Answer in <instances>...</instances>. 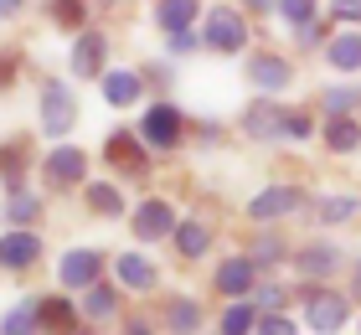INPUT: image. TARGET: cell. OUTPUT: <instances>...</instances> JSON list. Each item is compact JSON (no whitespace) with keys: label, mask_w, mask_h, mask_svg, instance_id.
I'll list each match as a JSON object with an SVG mask.
<instances>
[{"label":"cell","mask_w":361,"mask_h":335,"mask_svg":"<svg viewBox=\"0 0 361 335\" xmlns=\"http://www.w3.org/2000/svg\"><path fill=\"white\" fill-rule=\"evenodd\" d=\"M202 42H207V47H217V52H243V42H248V26H243V16H238V11L212 6V11H207V21H202Z\"/></svg>","instance_id":"cell-1"},{"label":"cell","mask_w":361,"mask_h":335,"mask_svg":"<svg viewBox=\"0 0 361 335\" xmlns=\"http://www.w3.org/2000/svg\"><path fill=\"white\" fill-rule=\"evenodd\" d=\"M346 315H351L346 294H336V289H310L305 294V320H310V330L336 335L341 325H346Z\"/></svg>","instance_id":"cell-2"},{"label":"cell","mask_w":361,"mask_h":335,"mask_svg":"<svg viewBox=\"0 0 361 335\" xmlns=\"http://www.w3.org/2000/svg\"><path fill=\"white\" fill-rule=\"evenodd\" d=\"M73 124H78V98H73V88H68V83H47V88H42V129L62 140Z\"/></svg>","instance_id":"cell-3"},{"label":"cell","mask_w":361,"mask_h":335,"mask_svg":"<svg viewBox=\"0 0 361 335\" xmlns=\"http://www.w3.org/2000/svg\"><path fill=\"white\" fill-rule=\"evenodd\" d=\"M180 109H171V104H150L145 109V119H140V140L145 145H155V150H171L176 140H180Z\"/></svg>","instance_id":"cell-4"},{"label":"cell","mask_w":361,"mask_h":335,"mask_svg":"<svg viewBox=\"0 0 361 335\" xmlns=\"http://www.w3.org/2000/svg\"><path fill=\"white\" fill-rule=\"evenodd\" d=\"M104 160L114 165V171H124V176H145V171H150V160H145V140H140V134H129V129H119V134H109V140H104Z\"/></svg>","instance_id":"cell-5"},{"label":"cell","mask_w":361,"mask_h":335,"mask_svg":"<svg viewBox=\"0 0 361 335\" xmlns=\"http://www.w3.org/2000/svg\"><path fill=\"white\" fill-rule=\"evenodd\" d=\"M294 207H305L300 186H269V191H258L248 201V217H253V222H279V217H289Z\"/></svg>","instance_id":"cell-6"},{"label":"cell","mask_w":361,"mask_h":335,"mask_svg":"<svg viewBox=\"0 0 361 335\" xmlns=\"http://www.w3.org/2000/svg\"><path fill=\"white\" fill-rule=\"evenodd\" d=\"M135 232H140V243H160V238H171V232H176V212H171V201H140V207H135Z\"/></svg>","instance_id":"cell-7"},{"label":"cell","mask_w":361,"mask_h":335,"mask_svg":"<svg viewBox=\"0 0 361 335\" xmlns=\"http://www.w3.org/2000/svg\"><path fill=\"white\" fill-rule=\"evenodd\" d=\"M37 258H42V238L31 227H11L0 238V268H31Z\"/></svg>","instance_id":"cell-8"},{"label":"cell","mask_w":361,"mask_h":335,"mask_svg":"<svg viewBox=\"0 0 361 335\" xmlns=\"http://www.w3.org/2000/svg\"><path fill=\"white\" fill-rule=\"evenodd\" d=\"M248 83H253L258 93H284L289 83H294V73H289V62H284V57L258 52V57L248 62Z\"/></svg>","instance_id":"cell-9"},{"label":"cell","mask_w":361,"mask_h":335,"mask_svg":"<svg viewBox=\"0 0 361 335\" xmlns=\"http://www.w3.org/2000/svg\"><path fill=\"white\" fill-rule=\"evenodd\" d=\"M98 268H104V258H98L93 248H73V253L57 263V274H62L68 289H88V284H98Z\"/></svg>","instance_id":"cell-10"},{"label":"cell","mask_w":361,"mask_h":335,"mask_svg":"<svg viewBox=\"0 0 361 335\" xmlns=\"http://www.w3.org/2000/svg\"><path fill=\"white\" fill-rule=\"evenodd\" d=\"M47 176H52V186H78V181L88 176V155L73 145H57L52 155H47Z\"/></svg>","instance_id":"cell-11"},{"label":"cell","mask_w":361,"mask_h":335,"mask_svg":"<svg viewBox=\"0 0 361 335\" xmlns=\"http://www.w3.org/2000/svg\"><path fill=\"white\" fill-rule=\"evenodd\" d=\"M104 57H109V42L98 37V31H78V42H73V73L78 78H98V73H104Z\"/></svg>","instance_id":"cell-12"},{"label":"cell","mask_w":361,"mask_h":335,"mask_svg":"<svg viewBox=\"0 0 361 335\" xmlns=\"http://www.w3.org/2000/svg\"><path fill=\"white\" fill-rule=\"evenodd\" d=\"M140 93H145V78H140V73H129V67H114V73H104V98H109L114 109L140 104Z\"/></svg>","instance_id":"cell-13"},{"label":"cell","mask_w":361,"mask_h":335,"mask_svg":"<svg viewBox=\"0 0 361 335\" xmlns=\"http://www.w3.org/2000/svg\"><path fill=\"white\" fill-rule=\"evenodd\" d=\"M294 268H300L305 279H325V274H336V268H341V248L310 243V248H300V253H294Z\"/></svg>","instance_id":"cell-14"},{"label":"cell","mask_w":361,"mask_h":335,"mask_svg":"<svg viewBox=\"0 0 361 335\" xmlns=\"http://www.w3.org/2000/svg\"><path fill=\"white\" fill-rule=\"evenodd\" d=\"M253 274H258L253 258H227V263L217 268V289H222L227 299H243V294L253 289Z\"/></svg>","instance_id":"cell-15"},{"label":"cell","mask_w":361,"mask_h":335,"mask_svg":"<svg viewBox=\"0 0 361 335\" xmlns=\"http://www.w3.org/2000/svg\"><path fill=\"white\" fill-rule=\"evenodd\" d=\"M325 145H331L336 155H351V150H361V124L351 119V114H331V124H325Z\"/></svg>","instance_id":"cell-16"},{"label":"cell","mask_w":361,"mask_h":335,"mask_svg":"<svg viewBox=\"0 0 361 335\" xmlns=\"http://www.w3.org/2000/svg\"><path fill=\"white\" fill-rule=\"evenodd\" d=\"M37 315H42V330H52V335H73L78 330V310L68 299H42Z\"/></svg>","instance_id":"cell-17"},{"label":"cell","mask_w":361,"mask_h":335,"mask_svg":"<svg viewBox=\"0 0 361 335\" xmlns=\"http://www.w3.org/2000/svg\"><path fill=\"white\" fill-rule=\"evenodd\" d=\"M114 274H119L124 289H155V268H150V258H140V253H124L119 263H114Z\"/></svg>","instance_id":"cell-18"},{"label":"cell","mask_w":361,"mask_h":335,"mask_svg":"<svg viewBox=\"0 0 361 335\" xmlns=\"http://www.w3.org/2000/svg\"><path fill=\"white\" fill-rule=\"evenodd\" d=\"M331 67L336 73H361V31H341L331 42Z\"/></svg>","instance_id":"cell-19"},{"label":"cell","mask_w":361,"mask_h":335,"mask_svg":"<svg viewBox=\"0 0 361 335\" xmlns=\"http://www.w3.org/2000/svg\"><path fill=\"white\" fill-rule=\"evenodd\" d=\"M279 129H284V109H274V104L248 109V134L253 140H279Z\"/></svg>","instance_id":"cell-20"},{"label":"cell","mask_w":361,"mask_h":335,"mask_svg":"<svg viewBox=\"0 0 361 335\" xmlns=\"http://www.w3.org/2000/svg\"><path fill=\"white\" fill-rule=\"evenodd\" d=\"M166 320H171L176 335H196V330H202V305H196V299H171Z\"/></svg>","instance_id":"cell-21"},{"label":"cell","mask_w":361,"mask_h":335,"mask_svg":"<svg viewBox=\"0 0 361 335\" xmlns=\"http://www.w3.org/2000/svg\"><path fill=\"white\" fill-rule=\"evenodd\" d=\"M356 207H361L356 196H346V191L336 196V191H331V196H320V201H315V217L336 227V222H351V217H356Z\"/></svg>","instance_id":"cell-22"},{"label":"cell","mask_w":361,"mask_h":335,"mask_svg":"<svg viewBox=\"0 0 361 335\" xmlns=\"http://www.w3.org/2000/svg\"><path fill=\"white\" fill-rule=\"evenodd\" d=\"M155 21L166 26V31H186L196 21V0H160L155 6Z\"/></svg>","instance_id":"cell-23"},{"label":"cell","mask_w":361,"mask_h":335,"mask_svg":"<svg viewBox=\"0 0 361 335\" xmlns=\"http://www.w3.org/2000/svg\"><path fill=\"white\" fill-rule=\"evenodd\" d=\"M37 212H42V201L31 196V191H21V186H16V191L6 196V222H16V227H31V222H37Z\"/></svg>","instance_id":"cell-24"},{"label":"cell","mask_w":361,"mask_h":335,"mask_svg":"<svg viewBox=\"0 0 361 335\" xmlns=\"http://www.w3.org/2000/svg\"><path fill=\"white\" fill-rule=\"evenodd\" d=\"M42 330V315H37V299H26V305H16L6 315V325H0V335H37Z\"/></svg>","instance_id":"cell-25"},{"label":"cell","mask_w":361,"mask_h":335,"mask_svg":"<svg viewBox=\"0 0 361 335\" xmlns=\"http://www.w3.org/2000/svg\"><path fill=\"white\" fill-rule=\"evenodd\" d=\"M253 330H258V305L233 299V310L222 315V335H253Z\"/></svg>","instance_id":"cell-26"},{"label":"cell","mask_w":361,"mask_h":335,"mask_svg":"<svg viewBox=\"0 0 361 335\" xmlns=\"http://www.w3.org/2000/svg\"><path fill=\"white\" fill-rule=\"evenodd\" d=\"M88 207L98 212V217H119L124 212V196L109 186V181H88Z\"/></svg>","instance_id":"cell-27"},{"label":"cell","mask_w":361,"mask_h":335,"mask_svg":"<svg viewBox=\"0 0 361 335\" xmlns=\"http://www.w3.org/2000/svg\"><path fill=\"white\" fill-rule=\"evenodd\" d=\"M114 305H119V294H114V289H104V284H88V294H83V315H88V320H109Z\"/></svg>","instance_id":"cell-28"},{"label":"cell","mask_w":361,"mask_h":335,"mask_svg":"<svg viewBox=\"0 0 361 335\" xmlns=\"http://www.w3.org/2000/svg\"><path fill=\"white\" fill-rule=\"evenodd\" d=\"M21 160H26V140H11L0 145V181L16 191V181H21Z\"/></svg>","instance_id":"cell-29"},{"label":"cell","mask_w":361,"mask_h":335,"mask_svg":"<svg viewBox=\"0 0 361 335\" xmlns=\"http://www.w3.org/2000/svg\"><path fill=\"white\" fill-rule=\"evenodd\" d=\"M176 248L186 258H202L207 253V227L202 222H176Z\"/></svg>","instance_id":"cell-30"},{"label":"cell","mask_w":361,"mask_h":335,"mask_svg":"<svg viewBox=\"0 0 361 335\" xmlns=\"http://www.w3.org/2000/svg\"><path fill=\"white\" fill-rule=\"evenodd\" d=\"M52 21L68 26V31H78V26L88 21V0H52Z\"/></svg>","instance_id":"cell-31"},{"label":"cell","mask_w":361,"mask_h":335,"mask_svg":"<svg viewBox=\"0 0 361 335\" xmlns=\"http://www.w3.org/2000/svg\"><path fill=\"white\" fill-rule=\"evenodd\" d=\"M248 258H253L258 268H274V263H284V243H279V238H258Z\"/></svg>","instance_id":"cell-32"},{"label":"cell","mask_w":361,"mask_h":335,"mask_svg":"<svg viewBox=\"0 0 361 335\" xmlns=\"http://www.w3.org/2000/svg\"><path fill=\"white\" fill-rule=\"evenodd\" d=\"M279 16H284L289 26H310V16H315V0H279Z\"/></svg>","instance_id":"cell-33"},{"label":"cell","mask_w":361,"mask_h":335,"mask_svg":"<svg viewBox=\"0 0 361 335\" xmlns=\"http://www.w3.org/2000/svg\"><path fill=\"white\" fill-rule=\"evenodd\" d=\"M253 335H300V330H294L289 315H258V330Z\"/></svg>","instance_id":"cell-34"},{"label":"cell","mask_w":361,"mask_h":335,"mask_svg":"<svg viewBox=\"0 0 361 335\" xmlns=\"http://www.w3.org/2000/svg\"><path fill=\"white\" fill-rule=\"evenodd\" d=\"M310 129H315V124H310V114H284V129H279V140H305Z\"/></svg>","instance_id":"cell-35"},{"label":"cell","mask_w":361,"mask_h":335,"mask_svg":"<svg viewBox=\"0 0 361 335\" xmlns=\"http://www.w3.org/2000/svg\"><path fill=\"white\" fill-rule=\"evenodd\" d=\"M279 310H284V289L264 284V289H258V315H279Z\"/></svg>","instance_id":"cell-36"},{"label":"cell","mask_w":361,"mask_h":335,"mask_svg":"<svg viewBox=\"0 0 361 335\" xmlns=\"http://www.w3.org/2000/svg\"><path fill=\"white\" fill-rule=\"evenodd\" d=\"M351 104H356V88H331L325 93V109L331 114H351Z\"/></svg>","instance_id":"cell-37"},{"label":"cell","mask_w":361,"mask_h":335,"mask_svg":"<svg viewBox=\"0 0 361 335\" xmlns=\"http://www.w3.org/2000/svg\"><path fill=\"white\" fill-rule=\"evenodd\" d=\"M336 21H361V0H336Z\"/></svg>","instance_id":"cell-38"},{"label":"cell","mask_w":361,"mask_h":335,"mask_svg":"<svg viewBox=\"0 0 361 335\" xmlns=\"http://www.w3.org/2000/svg\"><path fill=\"white\" fill-rule=\"evenodd\" d=\"M191 47H196L191 26H186V31H171V52H191Z\"/></svg>","instance_id":"cell-39"},{"label":"cell","mask_w":361,"mask_h":335,"mask_svg":"<svg viewBox=\"0 0 361 335\" xmlns=\"http://www.w3.org/2000/svg\"><path fill=\"white\" fill-rule=\"evenodd\" d=\"M11 78H16V57H6V52H0V88H6Z\"/></svg>","instance_id":"cell-40"},{"label":"cell","mask_w":361,"mask_h":335,"mask_svg":"<svg viewBox=\"0 0 361 335\" xmlns=\"http://www.w3.org/2000/svg\"><path fill=\"white\" fill-rule=\"evenodd\" d=\"M21 6H26V0H0V16H16Z\"/></svg>","instance_id":"cell-41"},{"label":"cell","mask_w":361,"mask_h":335,"mask_svg":"<svg viewBox=\"0 0 361 335\" xmlns=\"http://www.w3.org/2000/svg\"><path fill=\"white\" fill-rule=\"evenodd\" d=\"M124 335H150V325H145V320H135V325H129Z\"/></svg>","instance_id":"cell-42"},{"label":"cell","mask_w":361,"mask_h":335,"mask_svg":"<svg viewBox=\"0 0 361 335\" xmlns=\"http://www.w3.org/2000/svg\"><path fill=\"white\" fill-rule=\"evenodd\" d=\"M248 6H253V11H269V6H279V0H248Z\"/></svg>","instance_id":"cell-43"},{"label":"cell","mask_w":361,"mask_h":335,"mask_svg":"<svg viewBox=\"0 0 361 335\" xmlns=\"http://www.w3.org/2000/svg\"><path fill=\"white\" fill-rule=\"evenodd\" d=\"M351 289H356V294H361V263H356V274H351Z\"/></svg>","instance_id":"cell-44"},{"label":"cell","mask_w":361,"mask_h":335,"mask_svg":"<svg viewBox=\"0 0 361 335\" xmlns=\"http://www.w3.org/2000/svg\"><path fill=\"white\" fill-rule=\"evenodd\" d=\"M73 335H83V330H73Z\"/></svg>","instance_id":"cell-45"}]
</instances>
